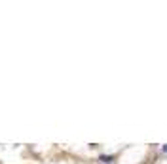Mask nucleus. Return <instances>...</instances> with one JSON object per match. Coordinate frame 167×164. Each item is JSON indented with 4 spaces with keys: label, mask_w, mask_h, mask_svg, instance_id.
Returning <instances> with one entry per match:
<instances>
[{
    "label": "nucleus",
    "mask_w": 167,
    "mask_h": 164,
    "mask_svg": "<svg viewBox=\"0 0 167 164\" xmlns=\"http://www.w3.org/2000/svg\"><path fill=\"white\" fill-rule=\"evenodd\" d=\"M163 151H165V153H167V145H163Z\"/></svg>",
    "instance_id": "obj_1"
}]
</instances>
